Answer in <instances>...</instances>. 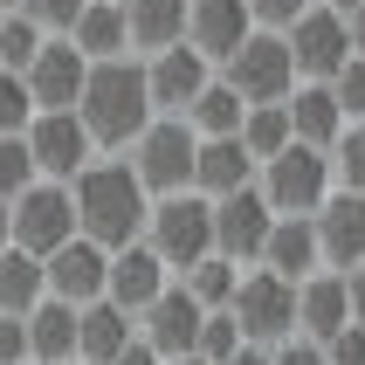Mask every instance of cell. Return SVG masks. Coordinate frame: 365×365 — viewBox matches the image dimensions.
Returning <instances> with one entry per match:
<instances>
[{
	"instance_id": "31",
	"label": "cell",
	"mask_w": 365,
	"mask_h": 365,
	"mask_svg": "<svg viewBox=\"0 0 365 365\" xmlns=\"http://www.w3.org/2000/svg\"><path fill=\"white\" fill-rule=\"evenodd\" d=\"M331 180L345 186V193H365V118H351L331 145Z\"/></svg>"
},
{
	"instance_id": "8",
	"label": "cell",
	"mask_w": 365,
	"mask_h": 365,
	"mask_svg": "<svg viewBox=\"0 0 365 365\" xmlns=\"http://www.w3.org/2000/svg\"><path fill=\"white\" fill-rule=\"evenodd\" d=\"M7 214H14V248H28V255H56L76 235V200L62 180H35L28 193L7 200Z\"/></svg>"
},
{
	"instance_id": "52",
	"label": "cell",
	"mask_w": 365,
	"mask_h": 365,
	"mask_svg": "<svg viewBox=\"0 0 365 365\" xmlns=\"http://www.w3.org/2000/svg\"><path fill=\"white\" fill-rule=\"evenodd\" d=\"M28 365H35V359H28Z\"/></svg>"
},
{
	"instance_id": "43",
	"label": "cell",
	"mask_w": 365,
	"mask_h": 365,
	"mask_svg": "<svg viewBox=\"0 0 365 365\" xmlns=\"http://www.w3.org/2000/svg\"><path fill=\"white\" fill-rule=\"evenodd\" d=\"M345 276V297H351V317L365 324V262H351V269H338Z\"/></svg>"
},
{
	"instance_id": "33",
	"label": "cell",
	"mask_w": 365,
	"mask_h": 365,
	"mask_svg": "<svg viewBox=\"0 0 365 365\" xmlns=\"http://www.w3.org/2000/svg\"><path fill=\"white\" fill-rule=\"evenodd\" d=\"M41 173H35V152H28V138L21 131H0V200H14V193H28Z\"/></svg>"
},
{
	"instance_id": "19",
	"label": "cell",
	"mask_w": 365,
	"mask_h": 365,
	"mask_svg": "<svg viewBox=\"0 0 365 365\" xmlns=\"http://www.w3.org/2000/svg\"><path fill=\"white\" fill-rule=\"evenodd\" d=\"M103 269H110V255H103L97 242H83V235H69L56 255H41L48 297H62V304H90V297H103Z\"/></svg>"
},
{
	"instance_id": "35",
	"label": "cell",
	"mask_w": 365,
	"mask_h": 365,
	"mask_svg": "<svg viewBox=\"0 0 365 365\" xmlns=\"http://www.w3.org/2000/svg\"><path fill=\"white\" fill-rule=\"evenodd\" d=\"M83 7H90V0H21V14L35 21L41 35H69V28H76V14Z\"/></svg>"
},
{
	"instance_id": "9",
	"label": "cell",
	"mask_w": 365,
	"mask_h": 365,
	"mask_svg": "<svg viewBox=\"0 0 365 365\" xmlns=\"http://www.w3.org/2000/svg\"><path fill=\"white\" fill-rule=\"evenodd\" d=\"M283 41H289V62H297V83H331L351 62V28L338 7H310L304 21L283 28Z\"/></svg>"
},
{
	"instance_id": "38",
	"label": "cell",
	"mask_w": 365,
	"mask_h": 365,
	"mask_svg": "<svg viewBox=\"0 0 365 365\" xmlns=\"http://www.w3.org/2000/svg\"><path fill=\"white\" fill-rule=\"evenodd\" d=\"M310 7H317V0H248V21H255V28H269V35H283L289 21H304Z\"/></svg>"
},
{
	"instance_id": "7",
	"label": "cell",
	"mask_w": 365,
	"mask_h": 365,
	"mask_svg": "<svg viewBox=\"0 0 365 365\" xmlns=\"http://www.w3.org/2000/svg\"><path fill=\"white\" fill-rule=\"evenodd\" d=\"M221 83H227L242 103H283L289 90H297L289 41H283V35H269V28H255V35H248L242 48L221 62Z\"/></svg>"
},
{
	"instance_id": "6",
	"label": "cell",
	"mask_w": 365,
	"mask_h": 365,
	"mask_svg": "<svg viewBox=\"0 0 365 365\" xmlns=\"http://www.w3.org/2000/svg\"><path fill=\"white\" fill-rule=\"evenodd\" d=\"M227 317L242 324L248 345H283V338H297V283H283L262 262L242 269V283L227 297Z\"/></svg>"
},
{
	"instance_id": "10",
	"label": "cell",
	"mask_w": 365,
	"mask_h": 365,
	"mask_svg": "<svg viewBox=\"0 0 365 365\" xmlns=\"http://www.w3.org/2000/svg\"><path fill=\"white\" fill-rule=\"evenodd\" d=\"M21 138H28V152H35V173H41V180H62V186L97 159V138L83 131L76 110H35Z\"/></svg>"
},
{
	"instance_id": "20",
	"label": "cell",
	"mask_w": 365,
	"mask_h": 365,
	"mask_svg": "<svg viewBox=\"0 0 365 365\" xmlns=\"http://www.w3.org/2000/svg\"><path fill=\"white\" fill-rule=\"evenodd\" d=\"M262 269H276L283 283H304V276H317V269H324L310 214H276V221H269V242H262Z\"/></svg>"
},
{
	"instance_id": "39",
	"label": "cell",
	"mask_w": 365,
	"mask_h": 365,
	"mask_svg": "<svg viewBox=\"0 0 365 365\" xmlns=\"http://www.w3.org/2000/svg\"><path fill=\"white\" fill-rule=\"evenodd\" d=\"M269 365H331V359L310 338H283V345H269Z\"/></svg>"
},
{
	"instance_id": "4",
	"label": "cell",
	"mask_w": 365,
	"mask_h": 365,
	"mask_svg": "<svg viewBox=\"0 0 365 365\" xmlns=\"http://www.w3.org/2000/svg\"><path fill=\"white\" fill-rule=\"evenodd\" d=\"M255 193L269 200V214H317L331 193V152L289 138L276 159L255 165Z\"/></svg>"
},
{
	"instance_id": "26",
	"label": "cell",
	"mask_w": 365,
	"mask_h": 365,
	"mask_svg": "<svg viewBox=\"0 0 365 365\" xmlns=\"http://www.w3.org/2000/svg\"><path fill=\"white\" fill-rule=\"evenodd\" d=\"M48 297V276H41V255L28 248H0V317H28V310Z\"/></svg>"
},
{
	"instance_id": "22",
	"label": "cell",
	"mask_w": 365,
	"mask_h": 365,
	"mask_svg": "<svg viewBox=\"0 0 365 365\" xmlns=\"http://www.w3.org/2000/svg\"><path fill=\"white\" fill-rule=\"evenodd\" d=\"M242 186H255L248 145L242 138H200V152H193V193L221 200V193H242Z\"/></svg>"
},
{
	"instance_id": "1",
	"label": "cell",
	"mask_w": 365,
	"mask_h": 365,
	"mask_svg": "<svg viewBox=\"0 0 365 365\" xmlns=\"http://www.w3.org/2000/svg\"><path fill=\"white\" fill-rule=\"evenodd\" d=\"M69 200H76V235L97 242L103 255L110 248H131L145 235V214H152V193L138 186L131 159H90L69 180Z\"/></svg>"
},
{
	"instance_id": "44",
	"label": "cell",
	"mask_w": 365,
	"mask_h": 365,
	"mask_svg": "<svg viewBox=\"0 0 365 365\" xmlns=\"http://www.w3.org/2000/svg\"><path fill=\"white\" fill-rule=\"evenodd\" d=\"M345 28H351V56H365V7H351Z\"/></svg>"
},
{
	"instance_id": "16",
	"label": "cell",
	"mask_w": 365,
	"mask_h": 365,
	"mask_svg": "<svg viewBox=\"0 0 365 365\" xmlns=\"http://www.w3.org/2000/svg\"><path fill=\"white\" fill-rule=\"evenodd\" d=\"M255 35V21H248V0H186V41L200 48L214 69H221L242 41Z\"/></svg>"
},
{
	"instance_id": "18",
	"label": "cell",
	"mask_w": 365,
	"mask_h": 365,
	"mask_svg": "<svg viewBox=\"0 0 365 365\" xmlns=\"http://www.w3.org/2000/svg\"><path fill=\"white\" fill-rule=\"evenodd\" d=\"M165 283H173V269H165L159 255L145 248V235H138L131 248H110V269H103V297H110L118 310H131V317H138V310L152 304Z\"/></svg>"
},
{
	"instance_id": "50",
	"label": "cell",
	"mask_w": 365,
	"mask_h": 365,
	"mask_svg": "<svg viewBox=\"0 0 365 365\" xmlns=\"http://www.w3.org/2000/svg\"><path fill=\"white\" fill-rule=\"evenodd\" d=\"M69 365H90V359H69Z\"/></svg>"
},
{
	"instance_id": "27",
	"label": "cell",
	"mask_w": 365,
	"mask_h": 365,
	"mask_svg": "<svg viewBox=\"0 0 365 365\" xmlns=\"http://www.w3.org/2000/svg\"><path fill=\"white\" fill-rule=\"evenodd\" d=\"M69 41H76L90 62H118L131 56V35H124V7H110V0H90L76 14V28H69Z\"/></svg>"
},
{
	"instance_id": "29",
	"label": "cell",
	"mask_w": 365,
	"mask_h": 365,
	"mask_svg": "<svg viewBox=\"0 0 365 365\" xmlns=\"http://www.w3.org/2000/svg\"><path fill=\"white\" fill-rule=\"evenodd\" d=\"M235 138L248 145V159H255V165H262V159H276V152L289 145V110H283V103H248V110H242V131H235Z\"/></svg>"
},
{
	"instance_id": "3",
	"label": "cell",
	"mask_w": 365,
	"mask_h": 365,
	"mask_svg": "<svg viewBox=\"0 0 365 365\" xmlns=\"http://www.w3.org/2000/svg\"><path fill=\"white\" fill-rule=\"evenodd\" d=\"M145 248L159 255L165 269H193L200 255H214V200L207 193H165V200H152V214H145Z\"/></svg>"
},
{
	"instance_id": "17",
	"label": "cell",
	"mask_w": 365,
	"mask_h": 365,
	"mask_svg": "<svg viewBox=\"0 0 365 365\" xmlns=\"http://www.w3.org/2000/svg\"><path fill=\"white\" fill-rule=\"evenodd\" d=\"M345 324H359V317H351V297H345V276H338V269L304 276V283H297V338L331 345Z\"/></svg>"
},
{
	"instance_id": "41",
	"label": "cell",
	"mask_w": 365,
	"mask_h": 365,
	"mask_svg": "<svg viewBox=\"0 0 365 365\" xmlns=\"http://www.w3.org/2000/svg\"><path fill=\"white\" fill-rule=\"evenodd\" d=\"M0 365H28V317H0Z\"/></svg>"
},
{
	"instance_id": "30",
	"label": "cell",
	"mask_w": 365,
	"mask_h": 365,
	"mask_svg": "<svg viewBox=\"0 0 365 365\" xmlns=\"http://www.w3.org/2000/svg\"><path fill=\"white\" fill-rule=\"evenodd\" d=\"M235 283H242V262H227V255H200V262L186 269V289H193L200 310H227Z\"/></svg>"
},
{
	"instance_id": "40",
	"label": "cell",
	"mask_w": 365,
	"mask_h": 365,
	"mask_svg": "<svg viewBox=\"0 0 365 365\" xmlns=\"http://www.w3.org/2000/svg\"><path fill=\"white\" fill-rule=\"evenodd\" d=\"M324 359H331V365H365V324H345V331L324 345Z\"/></svg>"
},
{
	"instance_id": "51",
	"label": "cell",
	"mask_w": 365,
	"mask_h": 365,
	"mask_svg": "<svg viewBox=\"0 0 365 365\" xmlns=\"http://www.w3.org/2000/svg\"><path fill=\"white\" fill-rule=\"evenodd\" d=\"M110 7H124V0H110Z\"/></svg>"
},
{
	"instance_id": "23",
	"label": "cell",
	"mask_w": 365,
	"mask_h": 365,
	"mask_svg": "<svg viewBox=\"0 0 365 365\" xmlns=\"http://www.w3.org/2000/svg\"><path fill=\"white\" fill-rule=\"evenodd\" d=\"M138 331V317L131 310H118L110 297H90V304H76V359L90 365H110L124 351V338Z\"/></svg>"
},
{
	"instance_id": "46",
	"label": "cell",
	"mask_w": 365,
	"mask_h": 365,
	"mask_svg": "<svg viewBox=\"0 0 365 365\" xmlns=\"http://www.w3.org/2000/svg\"><path fill=\"white\" fill-rule=\"evenodd\" d=\"M14 242V214H7V200H0V248Z\"/></svg>"
},
{
	"instance_id": "2",
	"label": "cell",
	"mask_w": 365,
	"mask_h": 365,
	"mask_svg": "<svg viewBox=\"0 0 365 365\" xmlns=\"http://www.w3.org/2000/svg\"><path fill=\"white\" fill-rule=\"evenodd\" d=\"M76 118L83 131L97 138V152H118L145 131V124L159 118L152 110V90H145V62L118 56V62H90V76H83V97H76Z\"/></svg>"
},
{
	"instance_id": "37",
	"label": "cell",
	"mask_w": 365,
	"mask_h": 365,
	"mask_svg": "<svg viewBox=\"0 0 365 365\" xmlns=\"http://www.w3.org/2000/svg\"><path fill=\"white\" fill-rule=\"evenodd\" d=\"M331 97H338V110H345V124L351 118H365V56H351L338 76H331Z\"/></svg>"
},
{
	"instance_id": "28",
	"label": "cell",
	"mask_w": 365,
	"mask_h": 365,
	"mask_svg": "<svg viewBox=\"0 0 365 365\" xmlns=\"http://www.w3.org/2000/svg\"><path fill=\"white\" fill-rule=\"evenodd\" d=\"M242 110H248V103L235 97V90H227L221 76H214V83L200 90V97L186 103V124H193L200 138H235V131H242Z\"/></svg>"
},
{
	"instance_id": "5",
	"label": "cell",
	"mask_w": 365,
	"mask_h": 365,
	"mask_svg": "<svg viewBox=\"0 0 365 365\" xmlns=\"http://www.w3.org/2000/svg\"><path fill=\"white\" fill-rule=\"evenodd\" d=\"M193 152H200V131L186 118H152L131 138V173H138V186L152 200H165V193L193 186Z\"/></svg>"
},
{
	"instance_id": "14",
	"label": "cell",
	"mask_w": 365,
	"mask_h": 365,
	"mask_svg": "<svg viewBox=\"0 0 365 365\" xmlns=\"http://www.w3.org/2000/svg\"><path fill=\"white\" fill-rule=\"evenodd\" d=\"M200 317H207V310L193 304V289H186V283H165L159 297L138 310V338L159 351V359H186L193 338H200Z\"/></svg>"
},
{
	"instance_id": "47",
	"label": "cell",
	"mask_w": 365,
	"mask_h": 365,
	"mask_svg": "<svg viewBox=\"0 0 365 365\" xmlns=\"http://www.w3.org/2000/svg\"><path fill=\"white\" fill-rule=\"evenodd\" d=\"M317 7H338V14H351V7H365V0H317Z\"/></svg>"
},
{
	"instance_id": "49",
	"label": "cell",
	"mask_w": 365,
	"mask_h": 365,
	"mask_svg": "<svg viewBox=\"0 0 365 365\" xmlns=\"http://www.w3.org/2000/svg\"><path fill=\"white\" fill-rule=\"evenodd\" d=\"M14 7H21V0H0V14H14Z\"/></svg>"
},
{
	"instance_id": "25",
	"label": "cell",
	"mask_w": 365,
	"mask_h": 365,
	"mask_svg": "<svg viewBox=\"0 0 365 365\" xmlns=\"http://www.w3.org/2000/svg\"><path fill=\"white\" fill-rule=\"evenodd\" d=\"M28 359L35 365H69L76 359V304L41 297V304L28 310Z\"/></svg>"
},
{
	"instance_id": "45",
	"label": "cell",
	"mask_w": 365,
	"mask_h": 365,
	"mask_svg": "<svg viewBox=\"0 0 365 365\" xmlns=\"http://www.w3.org/2000/svg\"><path fill=\"white\" fill-rule=\"evenodd\" d=\"M221 365H269V345H242L235 359H221Z\"/></svg>"
},
{
	"instance_id": "13",
	"label": "cell",
	"mask_w": 365,
	"mask_h": 365,
	"mask_svg": "<svg viewBox=\"0 0 365 365\" xmlns=\"http://www.w3.org/2000/svg\"><path fill=\"white\" fill-rule=\"evenodd\" d=\"M269 200L255 193V186H242V193H221L214 200V255H227V262L255 269L262 262V242H269Z\"/></svg>"
},
{
	"instance_id": "15",
	"label": "cell",
	"mask_w": 365,
	"mask_h": 365,
	"mask_svg": "<svg viewBox=\"0 0 365 365\" xmlns=\"http://www.w3.org/2000/svg\"><path fill=\"white\" fill-rule=\"evenodd\" d=\"M310 227H317V255H324V269H351L365 262V193H324V207L310 214Z\"/></svg>"
},
{
	"instance_id": "11",
	"label": "cell",
	"mask_w": 365,
	"mask_h": 365,
	"mask_svg": "<svg viewBox=\"0 0 365 365\" xmlns=\"http://www.w3.org/2000/svg\"><path fill=\"white\" fill-rule=\"evenodd\" d=\"M214 83V62L193 48V41H173L159 56H145V90H152V110L159 118H186V103Z\"/></svg>"
},
{
	"instance_id": "48",
	"label": "cell",
	"mask_w": 365,
	"mask_h": 365,
	"mask_svg": "<svg viewBox=\"0 0 365 365\" xmlns=\"http://www.w3.org/2000/svg\"><path fill=\"white\" fill-rule=\"evenodd\" d=\"M165 365H207V359H193V351H186V359H165Z\"/></svg>"
},
{
	"instance_id": "42",
	"label": "cell",
	"mask_w": 365,
	"mask_h": 365,
	"mask_svg": "<svg viewBox=\"0 0 365 365\" xmlns=\"http://www.w3.org/2000/svg\"><path fill=\"white\" fill-rule=\"evenodd\" d=\"M110 365H165V359H159V351H152V345H145L138 331H131V338H124V351H118V359H110Z\"/></svg>"
},
{
	"instance_id": "12",
	"label": "cell",
	"mask_w": 365,
	"mask_h": 365,
	"mask_svg": "<svg viewBox=\"0 0 365 365\" xmlns=\"http://www.w3.org/2000/svg\"><path fill=\"white\" fill-rule=\"evenodd\" d=\"M83 76H90V56H83V48H76L69 35H48V41L35 48V62L21 69V83H28L35 110H76Z\"/></svg>"
},
{
	"instance_id": "36",
	"label": "cell",
	"mask_w": 365,
	"mask_h": 365,
	"mask_svg": "<svg viewBox=\"0 0 365 365\" xmlns=\"http://www.w3.org/2000/svg\"><path fill=\"white\" fill-rule=\"evenodd\" d=\"M28 118H35L28 83H21L14 69H0V131H28Z\"/></svg>"
},
{
	"instance_id": "32",
	"label": "cell",
	"mask_w": 365,
	"mask_h": 365,
	"mask_svg": "<svg viewBox=\"0 0 365 365\" xmlns=\"http://www.w3.org/2000/svg\"><path fill=\"white\" fill-rule=\"evenodd\" d=\"M41 41H48V35H41L35 21L21 14V7H14V14H0V69H14V76H21V69L35 62Z\"/></svg>"
},
{
	"instance_id": "34",
	"label": "cell",
	"mask_w": 365,
	"mask_h": 365,
	"mask_svg": "<svg viewBox=\"0 0 365 365\" xmlns=\"http://www.w3.org/2000/svg\"><path fill=\"white\" fill-rule=\"evenodd\" d=\"M248 338H242V324L227 317V310H207L200 317V338H193V359H207V365H221V359H235Z\"/></svg>"
},
{
	"instance_id": "24",
	"label": "cell",
	"mask_w": 365,
	"mask_h": 365,
	"mask_svg": "<svg viewBox=\"0 0 365 365\" xmlns=\"http://www.w3.org/2000/svg\"><path fill=\"white\" fill-rule=\"evenodd\" d=\"M124 35H131V56H159L186 41V0H124Z\"/></svg>"
},
{
	"instance_id": "21",
	"label": "cell",
	"mask_w": 365,
	"mask_h": 365,
	"mask_svg": "<svg viewBox=\"0 0 365 365\" xmlns=\"http://www.w3.org/2000/svg\"><path fill=\"white\" fill-rule=\"evenodd\" d=\"M283 110H289V138L317 145V152H331L338 131H345V110H338V97H331V83H297V90L283 97Z\"/></svg>"
}]
</instances>
